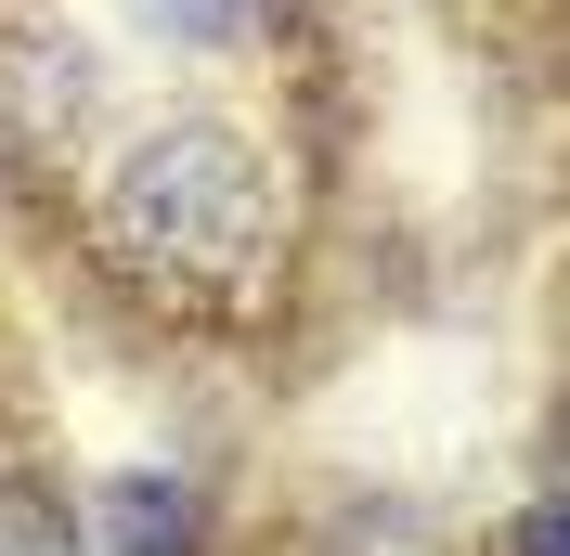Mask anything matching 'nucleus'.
<instances>
[{
  "label": "nucleus",
  "instance_id": "1",
  "mask_svg": "<svg viewBox=\"0 0 570 556\" xmlns=\"http://www.w3.org/2000/svg\"><path fill=\"white\" fill-rule=\"evenodd\" d=\"M105 220L142 272H169V285H247L273 259V169L247 156V130L169 117L156 142H130Z\"/></svg>",
  "mask_w": 570,
  "mask_h": 556
},
{
  "label": "nucleus",
  "instance_id": "2",
  "mask_svg": "<svg viewBox=\"0 0 570 556\" xmlns=\"http://www.w3.org/2000/svg\"><path fill=\"white\" fill-rule=\"evenodd\" d=\"M91 556H208V492L169 479V466H117L91 492V518H78Z\"/></svg>",
  "mask_w": 570,
  "mask_h": 556
},
{
  "label": "nucleus",
  "instance_id": "3",
  "mask_svg": "<svg viewBox=\"0 0 570 556\" xmlns=\"http://www.w3.org/2000/svg\"><path fill=\"white\" fill-rule=\"evenodd\" d=\"M78 105H91V66H78V39H52V27L0 39V117H13V130H66Z\"/></svg>",
  "mask_w": 570,
  "mask_h": 556
},
{
  "label": "nucleus",
  "instance_id": "4",
  "mask_svg": "<svg viewBox=\"0 0 570 556\" xmlns=\"http://www.w3.org/2000/svg\"><path fill=\"white\" fill-rule=\"evenodd\" d=\"M312 556H454V530L428 518V505H402V492H363V505H337V518H324Z\"/></svg>",
  "mask_w": 570,
  "mask_h": 556
},
{
  "label": "nucleus",
  "instance_id": "5",
  "mask_svg": "<svg viewBox=\"0 0 570 556\" xmlns=\"http://www.w3.org/2000/svg\"><path fill=\"white\" fill-rule=\"evenodd\" d=\"M0 556H91L78 544V505L39 479H0Z\"/></svg>",
  "mask_w": 570,
  "mask_h": 556
},
{
  "label": "nucleus",
  "instance_id": "6",
  "mask_svg": "<svg viewBox=\"0 0 570 556\" xmlns=\"http://www.w3.org/2000/svg\"><path fill=\"white\" fill-rule=\"evenodd\" d=\"M156 39H247V0H142Z\"/></svg>",
  "mask_w": 570,
  "mask_h": 556
},
{
  "label": "nucleus",
  "instance_id": "7",
  "mask_svg": "<svg viewBox=\"0 0 570 556\" xmlns=\"http://www.w3.org/2000/svg\"><path fill=\"white\" fill-rule=\"evenodd\" d=\"M505 544H519V556H558V505H532V518L505 530Z\"/></svg>",
  "mask_w": 570,
  "mask_h": 556
}]
</instances>
